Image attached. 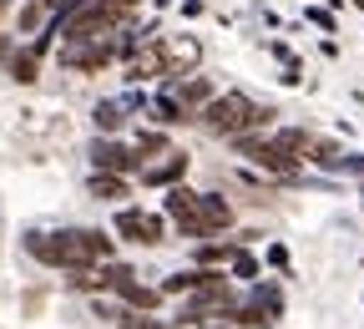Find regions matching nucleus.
I'll return each instance as SVG.
<instances>
[{"instance_id": "23", "label": "nucleus", "mask_w": 364, "mask_h": 329, "mask_svg": "<svg viewBox=\"0 0 364 329\" xmlns=\"http://www.w3.org/2000/svg\"><path fill=\"white\" fill-rule=\"evenodd\" d=\"M81 6H91V0H56V21H66V16L81 11Z\"/></svg>"}, {"instance_id": "10", "label": "nucleus", "mask_w": 364, "mask_h": 329, "mask_svg": "<svg viewBox=\"0 0 364 329\" xmlns=\"http://www.w3.org/2000/svg\"><path fill=\"white\" fill-rule=\"evenodd\" d=\"M147 112H157V122H167V127H188V122H193V112L182 107L167 86H157V91H152V107H147Z\"/></svg>"}, {"instance_id": "5", "label": "nucleus", "mask_w": 364, "mask_h": 329, "mask_svg": "<svg viewBox=\"0 0 364 329\" xmlns=\"http://www.w3.org/2000/svg\"><path fill=\"white\" fill-rule=\"evenodd\" d=\"M91 167L97 172H122V177H136L142 172V157H136V147H127V142H117V137H97L91 142Z\"/></svg>"}, {"instance_id": "9", "label": "nucleus", "mask_w": 364, "mask_h": 329, "mask_svg": "<svg viewBox=\"0 0 364 329\" xmlns=\"http://www.w3.org/2000/svg\"><path fill=\"white\" fill-rule=\"evenodd\" d=\"M162 86H167V91H172V97H177L182 107H188V112H193V122H198V112H203V107H208V102L218 97V91H213V81H208V76H172V81H162Z\"/></svg>"}, {"instance_id": "7", "label": "nucleus", "mask_w": 364, "mask_h": 329, "mask_svg": "<svg viewBox=\"0 0 364 329\" xmlns=\"http://www.w3.org/2000/svg\"><path fill=\"white\" fill-rule=\"evenodd\" d=\"M233 228V203L223 193H198V244L203 239H218V233Z\"/></svg>"}, {"instance_id": "15", "label": "nucleus", "mask_w": 364, "mask_h": 329, "mask_svg": "<svg viewBox=\"0 0 364 329\" xmlns=\"http://www.w3.org/2000/svg\"><path fill=\"white\" fill-rule=\"evenodd\" d=\"M6 66H11V76H16V81H21V86H31V81H36V76H41V56H36V51H31V46H26V51H16V56H11V61H6Z\"/></svg>"}, {"instance_id": "3", "label": "nucleus", "mask_w": 364, "mask_h": 329, "mask_svg": "<svg viewBox=\"0 0 364 329\" xmlns=\"http://www.w3.org/2000/svg\"><path fill=\"white\" fill-rule=\"evenodd\" d=\"M233 152L248 157L253 167H263L268 177H299V167H304V157H294L289 147H279V137H273V132H243V137H233Z\"/></svg>"}, {"instance_id": "27", "label": "nucleus", "mask_w": 364, "mask_h": 329, "mask_svg": "<svg viewBox=\"0 0 364 329\" xmlns=\"http://www.w3.org/2000/svg\"><path fill=\"white\" fill-rule=\"evenodd\" d=\"M203 329H238V324H203Z\"/></svg>"}, {"instance_id": "12", "label": "nucleus", "mask_w": 364, "mask_h": 329, "mask_svg": "<svg viewBox=\"0 0 364 329\" xmlns=\"http://www.w3.org/2000/svg\"><path fill=\"white\" fill-rule=\"evenodd\" d=\"M127 112H132V107L112 97V102H97V107H91V122H97V132H107V137H117V132L127 127Z\"/></svg>"}, {"instance_id": "21", "label": "nucleus", "mask_w": 364, "mask_h": 329, "mask_svg": "<svg viewBox=\"0 0 364 329\" xmlns=\"http://www.w3.org/2000/svg\"><path fill=\"white\" fill-rule=\"evenodd\" d=\"M309 26H318L324 36H334V11H329V6H318V0H309Z\"/></svg>"}, {"instance_id": "28", "label": "nucleus", "mask_w": 364, "mask_h": 329, "mask_svg": "<svg viewBox=\"0 0 364 329\" xmlns=\"http://www.w3.org/2000/svg\"><path fill=\"white\" fill-rule=\"evenodd\" d=\"M41 6H51V11H56V0H41Z\"/></svg>"}, {"instance_id": "25", "label": "nucleus", "mask_w": 364, "mask_h": 329, "mask_svg": "<svg viewBox=\"0 0 364 329\" xmlns=\"http://www.w3.org/2000/svg\"><path fill=\"white\" fill-rule=\"evenodd\" d=\"M182 16H203V0H182Z\"/></svg>"}, {"instance_id": "18", "label": "nucleus", "mask_w": 364, "mask_h": 329, "mask_svg": "<svg viewBox=\"0 0 364 329\" xmlns=\"http://www.w3.org/2000/svg\"><path fill=\"white\" fill-rule=\"evenodd\" d=\"M228 273H233V278H243V284H253V278H258V258L238 244L233 249V258H228Z\"/></svg>"}, {"instance_id": "11", "label": "nucleus", "mask_w": 364, "mask_h": 329, "mask_svg": "<svg viewBox=\"0 0 364 329\" xmlns=\"http://www.w3.org/2000/svg\"><path fill=\"white\" fill-rule=\"evenodd\" d=\"M86 193H91V198H102V203H122V198H132V193H127V177H122V172H91Z\"/></svg>"}, {"instance_id": "1", "label": "nucleus", "mask_w": 364, "mask_h": 329, "mask_svg": "<svg viewBox=\"0 0 364 329\" xmlns=\"http://www.w3.org/2000/svg\"><path fill=\"white\" fill-rule=\"evenodd\" d=\"M26 254L46 268H91V263H112L117 239L102 228H61V233H26Z\"/></svg>"}, {"instance_id": "19", "label": "nucleus", "mask_w": 364, "mask_h": 329, "mask_svg": "<svg viewBox=\"0 0 364 329\" xmlns=\"http://www.w3.org/2000/svg\"><path fill=\"white\" fill-rule=\"evenodd\" d=\"M233 249H238L233 239H228V244H208V239H203V244H198V263H228V258H233Z\"/></svg>"}, {"instance_id": "13", "label": "nucleus", "mask_w": 364, "mask_h": 329, "mask_svg": "<svg viewBox=\"0 0 364 329\" xmlns=\"http://www.w3.org/2000/svg\"><path fill=\"white\" fill-rule=\"evenodd\" d=\"M304 162L324 167V172H344V152H339V142H329V137H314L309 152H304Z\"/></svg>"}, {"instance_id": "20", "label": "nucleus", "mask_w": 364, "mask_h": 329, "mask_svg": "<svg viewBox=\"0 0 364 329\" xmlns=\"http://www.w3.org/2000/svg\"><path fill=\"white\" fill-rule=\"evenodd\" d=\"M193 284H198V268H182V273H167L162 294H193Z\"/></svg>"}, {"instance_id": "24", "label": "nucleus", "mask_w": 364, "mask_h": 329, "mask_svg": "<svg viewBox=\"0 0 364 329\" xmlns=\"http://www.w3.org/2000/svg\"><path fill=\"white\" fill-rule=\"evenodd\" d=\"M136 329H182V324H162V319H142Z\"/></svg>"}, {"instance_id": "8", "label": "nucleus", "mask_w": 364, "mask_h": 329, "mask_svg": "<svg viewBox=\"0 0 364 329\" xmlns=\"http://www.w3.org/2000/svg\"><path fill=\"white\" fill-rule=\"evenodd\" d=\"M188 152H177V147H167L162 157H152V162H142V172H136V177H142L147 187H177L182 177H188Z\"/></svg>"}, {"instance_id": "6", "label": "nucleus", "mask_w": 364, "mask_h": 329, "mask_svg": "<svg viewBox=\"0 0 364 329\" xmlns=\"http://www.w3.org/2000/svg\"><path fill=\"white\" fill-rule=\"evenodd\" d=\"M157 51H162V66H167L162 81H172V76H193V66L203 61V41L198 36H157Z\"/></svg>"}, {"instance_id": "22", "label": "nucleus", "mask_w": 364, "mask_h": 329, "mask_svg": "<svg viewBox=\"0 0 364 329\" xmlns=\"http://www.w3.org/2000/svg\"><path fill=\"white\" fill-rule=\"evenodd\" d=\"M268 263L279 268V273H289V249L284 244H268Z\"/></svg>"}, {"instance_id": "26", "label": "nucleus", "mask_w": 364, "mask_h": 329, "mask_svg": "<svg viewBox=\"0 0 364 329\" xmlns=\"http://www.w3.org/2000/svg\"><path fill=\"white\" fill-rule=\"evenodd\" d=\"M11 6H16V0H0V21H6V16H11Z\"/></svg>"}, {"instance_id": "17", "label": "nucleus", "mask_w": 364, "mask_h": 329, "mask_svg": "<svg viewBox=\"0 0 364 329\" xmlns=\"http://www.w3.org/2000/svg\"><path fill=\"white\" fill-rule=\"evenodd\" d=\"M253 304H258L268 319H279V314H284V289H279V284H253Z\"/></svg>"}, {"instance_id": "2", "label": "nucleus", "mask_w": 364, "mask_h": 329, "mask_svg": "<svg viewBox=\"0 0 364 329\" xmlns=\"http://www.w3.org/2000/svg\"><path fill=\"white\" fill-rule=\"evenodd\" d=\"M273 107H258L253 97H243V91H218V97L198 112V127L208 137H223V142H233V137L243 132H273Z\"/></svg>"}, {"instance_id": "14", "label": "nucleus", "mask_w": 364, "mask_h": 329, "mask_svg": "<svg viewBox=\"0 0 364 329\" xmlns=\"http://www.w3.org/2000/svg\"><path fill=\"white\" fill-rule=\"evenodd\" d=\"M66 273H71V289H81V294H107L102 263H91V268H66Z\"/></svg>"}, {"instance_id": "4", "label": "nucleus", "mask_w": 364, "mask_h": 329, "mask_svg": "<svg viewBox=\"0 0 364 329\" xmlns=\"http://www.w3.org/2000/svg\"><path fill=\"white\" fill-rule=\"evenodd\" d=\"M117 239L136 249H157L167 239V218L152 208H117Z\"/></svg>"}, {"instance_id": "16", "label": "nucleus", "mask_w": 364, "mask_h": 329, "mask_svg": "<svg viewBox=\"0 0 364 329\" xmlns=\"http://www.w3.org/2000/svg\"><path fill=\"white\" fill-rule=\"evenodd\" d=\"M132 147H136V157H142V162H152V157H162V152H167L172 142H167V132H157V127H147V132H142V137H136V142H132Z\"/></svg>"}]
</instances>
